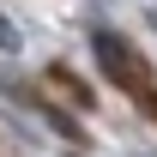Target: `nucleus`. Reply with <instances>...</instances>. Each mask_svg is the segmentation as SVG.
<instances>
[{"instance_id": "obj_2", "label": "nucleus", "mask_w": 157, "mask_h": 157, "mask_svg": "<svg viewBox=\"0 0 157 157\" xmlns=\"http://www.w3.org/2000/svg\"><path fill=\"white\" fill-rule=\"evenodd\" d=\"M0 48H12V55H18V48H24V42H18V24L6 18V12H0Z\"/></svg>"}, {"instance_id": "obj_1", "label": "nucleus", "mask_w": 157, "mask_h": 157, "mask_svg": "<svg viewBox=\"0 0 157 157\" xmlns=\"http://www.w3.org/2000/svg\"><path fill=\"white\" fill-rule=\"evenodd\" d=\"M97 60H103V73L115 78L121 91H133V97H151V91H145V85H151V78H145V60L133 55V42L127 36H115V30H97Z\"/></svg>"}]
</instances>
